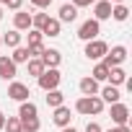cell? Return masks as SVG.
Wrapping results in <instances>:
<instances>
[{"mask_svg": "<svg viewBox=\"0 0 132 132\" xmlns=\"http://www.w3.org/2000/svg\"><path fill=\"white\" fill-rule=\"evenodd\" d=\"M75 111L83 114V117H91V114H101L104 111V101L98 96H80L75 101Z\"/></svg>", "mask_w": 132, "mask_h": 132, "instance_id": "1", "label": "cell"}, {"mask_svg": "<svg viewBox=\"0 0 132 132\" xmlns=\"http://www.w3.org/2000/svg\"><path fill=\"white\" fill-rule=\"evenodd\" d=\"M36 80H39V88L47 93V91H54V88L60 86L62 75H60V70H57V68H47V70H44V73H42Z\"/></svg>", "mask_w": 132, "mask_h": 132, "instance_id": "2", "label": "cell"}, {"mask_svg": "<svg viewBox=\"0 0 132 132\" xmlns=\"http://www.w3.org/2000/svg\"><path fill=\"white\" fill-rule=\"evenodd\" d=\"M98 34H101V23H98V21H93V18L83 21V23H80V29H78V39H83V42H93Z\"/></svg>", "mask_w": 132, "mask_h": 132, "instance_id": "3", "label": "cell"}, {"mask_svg": "<svg viewBox=\"0 0 132 132\" xmlns=\"http://www.w3.org/2000/svg\"><path fill=\"white\" fill-rule=\"evenodd\" d=\"M124 60H127V49L119 44V47H111V52L104 54V62L101 65H106V68H119Z\"/></svg>", "mask_w": 132, "mask_h": 132, "instance_id": "4", "label": "cell"}, {"mask_svg": "<svg viewBox=\"0 0 132 132\" xmlns=\"http://www.w3.org/2000/svg\"><path fill=\"white\" fill-rule=\"evenodd\" d=\"M109 52V44L106 42H101V39H93V42H86V57L88 60H101L104 54Z\"/></svg>", "mask_w": 132, "mask_h": 132, "instance_id": "5", "label": "cell"}, {"mask_svg": "<svg viewBox=\"0 0 132 132\" xmlns=\"http://www.w3.org/2000/svg\"><path fill=\"white\" fill-rule=\"evenodd\" d=\"M127 119H129V109H127V104H111V122H114L117 127H124Z\"/></svg>", "mask_w": 132, "mask_h": 132, "instance_id": "6", "label": "cell"}, {"mask_svg": "<svg viewBox=\"0 0 132 132\" xmlns=\"http://www.w3.org/2000/svg\"><path fill=\"white\" fill-rule=\"evenodd\" d=\"M106 18H111V3L109 0H96L93 3V21H106Z\"/></svg>", "mask_w": 132, "mask_h": 132, "instance_id": "7", "label": "cell"}, {"mask_svg": "<svg viewBox=\"0 0 132 132\" xmlns=\"http://www.w3.org/2000/svg\"><path fill=\"white\" fill-rule=\"evenodd\" d=\"M8 96H11L13 101H21V104H23L31 93H29V86H23V83H18V80H16V83H11V86H8Z\"/></svg>", "mask_w": 132, "mask_h": 132, "instance_id": "8", "label": "cell"}, {"mask_svg": "<svg viewBox=\"0 0 132 132\" xmlns=\"http://www.w3.org/2000/svg\"><path fill=\"white\" fill-rule=\"evenodd\" d=\"M0 78L3 80H13L16 78V65H13V60L11 57H0Z\"/></svg>", "mask_w": 132, "mask_h": 132, "instance_id": "9", "label": "cell"}, {"mask_svg": "<svg viewBox=\"0 0 132 132\" xmlns=\"http://www.w3.org/2000/svg\"><path fill=\"white\" fill-rule=\"evenodd\" d=\"M52 119H54V124H57V127H62V129H65V127H70V119H73V117H70V109L62 104V106H57V109H54V117H52Z\"/></svg>", "mask_w": 132, "mask_h": 132, "instance_id": "10", "label": "cell"}, {"mask_svg": "<svg viewBox=\"0 0 132 132\" xmlns=\"http://www.w3.org/2000/svg\"><path fill=\"white\" fill-rule=\"evenodd\" d=\"M13 26H16V31H26V29H31V13H26V11H16V16H13Z\"/></svg>", "mask_w": 132, "mask_h": 132, "instance_id": "11", "label": "cell"}, {"mask_svg": "<svg viewBox=\"0 0 132 132\" xmlns=\"http://www.w3.org/2000/svg\"><path fill=\"white\" fill-rule=\"evenodd\" d=\"M39 60L44 62V68H57V65L62 62V54H60L57 49H44V54H42Z\"/></svg>", "mask_w": 132, "mask_h": 132, "instance_id": "12", "label": "cell"}, {"mask_svg": "<svg viewBox=\"0 0 132 132\" xmlns=\"http://www.w3.org/2000/svg\"><path fill=\"white\" fill-rule=\"evenodd\" d=\"M75 18H78V8H75V5H68V3L60 5V18H57L60 23H62V21H65V23H73Z\"/></svg>", "mask_w": 132, "mask_h": 132, "instance_id": "13", "label": "cell"}, {"mask_svg": "<svg viewBox=\"0 0 132 132\" xmlns=\"http://www.w3.org/2000/svg\"><path fill=\"white\" fill-rule=\"evenodd\" d=\"M60 29H62V23L57 18H47V23L42 26V36H60Z\"/></svg>", "mask_w": 132, "mask_h": 132, "instance_id": "14", "label": "cell"}, {"mask_svg": "<svg viewBox=\"0 0 132 132\" xmlns=\"http://www.w3.org/2000/svg\"><path fill=\"white\" fill-rule=\"evenodd\" d=\"M106 80L117 88V86H122V83L127 80V73H124L122 68H109V78H106Z\"/></svg>", "mask_w": 132, "mask_h": 132, "instance_id": "15", "label": "cell"}, {"mask_svg": "<svg viewBox=\"0 0 132 132\" xmlns=\"http://www.w3.org/2000/svg\"><path fill=\"white\" fill-rule=\"evenodd\" d=\"M80 93H83V96H96V93H98V83H96L93 78H83V80H80Z\"/></svg>", "mask_w": 132, "mask_h": 132, "instance_id": "16", "label": "cell"}, {"mask_svg": "<svg viewBox=\"0 0 132 132\" xmlns=\"http://www.w3.org/2000/svg\"><path fill=\"white\" fill-rule=\"evenodd\" d=\"M101 101H109V104H119V88H114V86H106V88H101V96H98Z\"/></svg>", "mask_w": 132, "mask_h": 132, "instance_id": "17", "label": "cell"}, {"mask_svg": "<svg viewBox=\"0 0 132 132\" xmlns=\"http://www.w3.org/2000/svg\"><path fill=\"white\" fill-rule=\"evenodd\" d=\"M0 39H3V44L5 47H11V49H16V47H21V31H8L5 36H0Z\"/></svg>", "mask_w": 132, "mask_h": 132, "instance_id": "18", "label": "cell"}, {"mask_svg": "<svg viewBox=\"0 0 132 132\" xmlns=\"http://www.w3.org/2000/svg\"><path fill=\"white\" fill-rule=\"evenodd\" d=\"M11 60H13V65L29 62V60H31V57H29V47H16V49H13V54H11Z\"/></svg>", "mask_w": 132, "mask_h": 132, "instance_id": "19", "label": "cell"}, {"mask_svg": "<svg viewBox=\"0 0 132 132\" xmlns=\"http://www.w3.org/2000/svg\"><path fill=\"white\" fill-rule=\"evenodd\" d=\"M31 117H36V104L23 101V104H21V109H18V119H31Z\"/></svg>", "mask_w": 132, "mask_h": 132, "instance_id": "20", "label": "cell"}, {"mask_svg": "<svg viewBox=\"0 0 132 132\" xmlns=\"http://www.w3.org/2000/svg\"><path fill=\"white\" fill-rule=\"evenodd\" d=\"M47 104H49L52 109H57V106H62V104H65V96H62L57 88H54V91H47Z\"/></svg>", "mask_w": 132, "mask_h": 132, "instance_id": "21", "label": "cell"}, {"mask_svg": "<svg viewBox=\"0 0 132 132\" xmlns=\"http://www.w3.org/2000/svg\"><path fill=\"white\" fill-rule=\"evenodd\" d=\"M91 78H93L96 83H104V80L109 78V68H106V65H101V62H98L96 68H93V73H91Z\"/></svg>", "mask_w": 132, "mask_h": 132, "instance_id": "22", "label": "cell"}, {"mask_svg": "<svg viewBox=\"0 0 132 132\" xmlns=\"http://www.w3.org/2000/svg\"><path fill=\"white\" fill-rule=\"evenodd\" d=\"M44 70H47V68H44V62H42V60H29V75L39 78Z\"/></svg>", "mask_w": 132, "mask_h": 132, "instance_id": "23", "label": "cell"}, {"mask_svg": "<svg viewBox=\"0 0 132 132\" xmlns=\"http://www.w3.org/2000/svg\"><path fill=\"white\" fill-rule=\"evenodd\" d=\"M127 16H129L127 5H114V8H111V18H114V21H127Z\"/></svg>", "mask_w": 132, "mask_h": 132, "instance_id": "24", "label": "cell"}, {"mask_svg": "<svg viewBox=\"0 0 132 132\" xmlns=\"http://www.w3.org/2000/svg\"><path fill=\"white\" fill-rule=\"evenodd\" d=\"M3 129H5V132H18V129H21V119H18V117H8L5 124H3Z\"/></svg>", "mask_w": 132, "mask_h": 132, "instance_id": "25", "label": "cell"}, {"mask_svg": "<svg viewBox=\"0 0 132 132\" xmlns=\"http://www.w3.org/2000/svg\"><path fill=\"white\" fill-rule=\"evenodd\" d=\"M47 18H49L47 13H34V16H31V26H34L36 31H42V26L47 23Z\"/></svg>", "mask_w": 132, "mask_h": 132, "instance_id": "26", "label": "cell"}, {"mask_svg": "<svg viewBox=\"0 0 132 132\" xmlns=\"http://www.w3.org/2000/svg\"><path fill=\"white\" fill-rule=\"evenodd\" d=\"M34 44H42V31H36V29L29 31V47H34Z\"/></svg>", "mask_w": 132, "mask_h": 132, "instance_id": "27", "label": "cell"}, {"mask_svg": "<svg viewBox=\"0 0 132 132\" xmlns=\"http://www.w3.org/2000/svg\"><path fill=\"white\" fill-rule=\"evenodd\" d=\"M49 3H52V0H31V5H34V8H39V11L49 8Z\"/></svg>", "mask_w": 132, "mask_h": 132, "instance_id": "28", "label": "cell"}, {"mask_svg": "<svg viewBox=\"0 0 132 132\" xmlns=\"http://www.w3.org/2000/svg\"><path fill=\"white\" fill-rule=\"evenodd\" d=\"M96 0H73V5L75 8H86V5H93Z\"/></svg>", "mask_w": 132, "mask_h": 132, "instance_id": "29", "label": "cell"}, {"mask_svg": "<svg viewBox=\"0 0 132 132\" xmlns=\"http://www.w3.org/2000/svg\"><path fill=\"white\" fill-rule=\"evenodd\" d=\"M86 132H104V129H101L96 122H88V124H86Z\"/></svg>", "mask_w": 132, "mask_h": 132, "instance_id": "30", "label": "cell"}, {"mask_svg": "<svg viewBox=\"0 0 132 132\" xmlns=\"http://www.w3.org/2000/svg\"><path fill=\"white\" fill-rule=\"evenodd\" d=\"M11 11H21V0H8V3H5Z\"/></svg>", "mask_w": 132, "mask_h": 132, "instance_id": "31", "label": "cell"}, {"mask_svg": "<svg viewBox=\"0 0 132 132\" xmlns=\"http://www.w3.org/2000/svg\"><path fill=\"white\" fill-rule=\"evenodd\" d=\"M3 124H5V114L0 111V129H3Z\"/></svg>", "mask_w": 132, "mask_h": 132, "instance_id": "32", "label": "cell"}, {"mask_svg": "<svg viewBox=\"0 0 132 132\" xmlns=\"http://www.w3.org/2000/svg\"><path fill=\"white\" fill-rule=\"evenodd\" d=\"M119 132H132V129H129V127L124 124V127H119Z\"/></svg>", "mask_w": 132, "mask_h": 132, "instance_id": "33", "label": "cell"}, {"mask_svg": "<svg viewBox=\"0 0 132 132\" xmlns=\"http://www.w3.org/2000/svg\"><path fill=\"white\" fill-rule=\"evenodd\" d=\"M62 132H78V129H73V127H65V129H62Z\"/></svg>", "mask_w": 132, "mask_h": 132, "instance_id": "34", "label": "cell"}, {"mask_svg": "<svg viewBox=\"0 0 132 132\" xmlns=\"http://www.w3.org/2000/svg\"><path fill=\"white\" fill-rule=\"evenodd\" d=\"M109 3H111V0H109ZM114 3H117V5H124V0H114Z\"/></svg>", "mask_w": 132, "mask_h": 132, "instance_id": "35", "label": "cell"}, {"mask_svg": "<svg viewBox=\"0 0 132 132\" xmlns=\"http://www.w3.org/2000/svg\"><path fill=\"white\" fill-rule=\"evenodd\" d=\"M18 132H31V129H26V127H21V129H18Z\"/></svg>", "mask_w": 132, "mask_h": 132, "instance_id": "36", "label": "cell"}, {"mask_svg": "<svg viewBox=\"0 0 132 132\" xmlns=\"http://www.w3.org/2000/svg\"><path fill=\"white\" fill-rule=\"evenodd\" d=\"M106 132H119V127H117V129H106Z\"/></svg>", "mask_w": 132, "mask_h": 132, "instance_id": "37", "label": "cell"}, {"mask_svg": "<svg viewBox=\"0 0 132 132\" xmlns=\"http://www.w3.org/2000/svg\"><path fill=\"white\" fill-rule=\"evenodd\" d=\"M0 21H3V11H0Z\"/></svg>", "mask_w": 132, "mask_h": 132, "instance_id": "38", "label": "cell"}, {"mask_svg": "<svg viewBox=\"0 0 132 132\" xmlns=\"http://www.w3.org/2000/svg\"><path fill=\"white\" fill-rule=\"evenodd\" d=\"M0 3H8V0H0Z\"/></svg>", "mask_w": 132, "mask_h": 132, "instance_id": "39", "label": "cell"}, {"mask_svg": "<svg viewBox=\"0 0 132 132\" xmlns=\"http://www.w3.org/2000/svg\"><path fill=\"white\" fill-rule=\"evenodd\" d=\"M0 44H3V39H0Z\"/></svg>", "mask_w": 132, "mask_h": 132, "instance_id": "40", "label": "cell"}]
</instances>
